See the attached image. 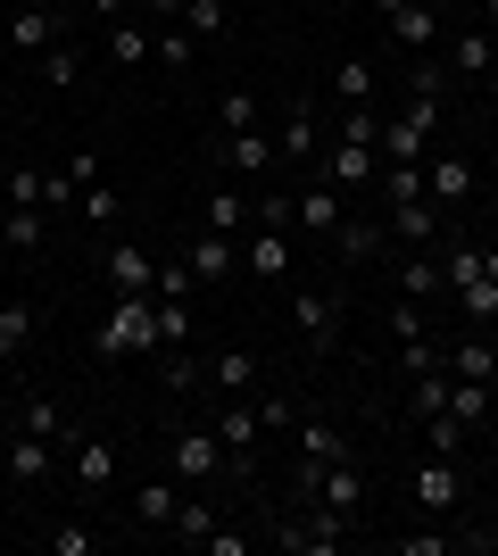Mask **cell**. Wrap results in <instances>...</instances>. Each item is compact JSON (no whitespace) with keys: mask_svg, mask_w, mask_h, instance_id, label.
<instances>
[{"mask_svg":"<svg viewBox=\"0 0 498 556\" xmlns=\"http://www.w3.org/2000/svg\"><path fill=\"white\" fill-rule=\"evenodd\" d=\"M142 349H158V300L133 291V300H117V307H108V325L92 332V357H100V366H117V357H142Z\"/></svg>","mask_w":498,"mask_h":556,"instance_id":"1","label":"cell"},{"mask_svg":"<svg viewBox=\"0 0 498 556\" xmlns=\"http://www.w3.org/2000/svg\"><path fill=\"white\" fill-rule=\"evenodd\" d=\"M299 498H316V507H332V515L357 523V507L374 498V482H366L357 457H332V465H299Z\"/></svg>","mask_w":498,"mask_h":556,"instance_id":"2","label":"cell"},{"mask_svg":"<svg viewBox=\"0 0 498 556\" xmlns=\"http://www.w3.org/2000/svg\"><path fill=\"white\" fill-rule=\"evenodd\" d=\"M341 540H349V515L316 507V498H308V515H283V523H274V548H291V556H332Z\"/></svg>","mask_w":498,"mask_h":556,"instance_id":"3","label":"cell"},{"mask_svg":"<svg viewBox=\"0 0 498 556\" xmlns=\"http://www.w3.org/2000/svg\"><path fill=\"white\" fill-rule=\"evenodd\" d=\"M166 457H175V482L183 490H200V482H216V473H225V441H216L208 424H183V432H175V441H166Z\"/></svg>","mask_w":498,"mask_h":556,"instance_id":"4","label":"cell"},{"mask_svg":"<svg viewBox=\"0 0 498 556\" xmlns=\"http://www.w3.org/2000/svg\"><path fill=\"white\" fill-rule=\"evenodd\" d=\"M341 216H349V191H332V184L291 191V232H299V241H332V232H341Z\"/></svg>","mask_w":498,"mask_h":556,"instance_id":"5","label":"cell"},{"mask_svg":"<svg viewBox=\"0 0 498 556\" xmlns=\"http://www.w3.org/2000/svg\"><path fill=\"white\" fill-rule=\"evenodd\" d=\"M67 482L84 490V498L117 490V448L100 441V432H67Z\"/></svg>","mask_w":498,"mask_h":556,"instance_id":"6","label":"cell"},{"mask_svg":"<svg viewBox=\"0 0 498 556\" xmlns=\"http://www.w3.org/2000/svg\"><path fill=\"white\" fill-rule=\"evenodd\" d=\"M208 432H216V441H225V457H233V465H258V441H266L258 407H241V399H216Z\"/></svg>","mask_w":498,"mask_h":556,"instance_id":"7","label":"cell"},{"mask_svg":"<svg viewBox=\"0 0 498 556\" xmlns=\"http://www.w3.org/2000/svg\"><path fill=\"white\" fill-rule=\"evenodd\" d=\"M407 498H416L424 515H457V507H465V473H457V457H432V465H416Z\"/></svg>","mask_w":498,"mask_h":556,"instance_id":"8","label":"cell"},{"mask_svg":"<svg viewBox=\"0 0 498 556\" xmlns=\"http://www.w3.org/2000/svg\"><path fill=\"white\" fill-rule=\"evenodd\" d=\"M291 325H299V341L324 357V349L341 341V291H291Z\"/></svg>","mask_w":498,"mask_h":556,"instance_id":"9","label":"cell"},{"mask_svg":"<svg viewBox=\"0 0 498 556\" xmlns=\"http://www.w3.org/2000/svg\"><path fill=\"white\" fill-rule=\"evenodd\" d=\"M241 266L258 282H291V225H250L241 232Z\"/></svg>","mask_w":498,"mask_h":556,"instance_id":"10","label":"cell"},{"mask_svg":"<svg viewBox=\"0 0 498 556\" xmlns=\"http://www.w3.org/2000/svg\"><path fill=\"white\" fill-rule=\"evenodd\" d=\"M67 42V17L59 9H42V0H17V17H9V50H25V59H42V50Z\"/></svg>","mask_w":498,"mask_h":556,"instance_id":"11","label":"cell"},{"mask_svg":"<svg viewBox=\"0 0 498 556\" xmlns=\"http://www.w3.org/2000/svg\"><path fill=\"white\" fill-rule=\"evenodd\" d=\"M100 275H108V291H117V300H133V291H150V282H158V257H150L142 241H108Z\"/></svg>","mask_w":498,"mask_h":556,"instance_id":"12","label":"cell"},{"mask_svg":"<svg viewBox=\"0 0 498 556\" xmlns=\"http://www.w3.org/2000/svg\"><path fill=\"white\" fill-rule=\"evenodd\" d=\"M374 175H382L374 141H341V134H332V150H324V184L332 191H366Z\"/></svg>","mask_w":498,"mask_h":556,"instance_id":"13","label":"cell"},{"mask_svg":"<svg viewBox=\"0 0 498 556\" xmlns=\"http://www.w3.org/2000/svg\"><path fill=\"white\" fill-rule=\"evenodd\" d=\"M424 191L449 200V208H465V200H474V159H465V150H432L424 159Z\"/></svg>","mask_w":498,"mask_h":556,"instance_id":"14","label":"cell"},{"mask_svg":"<svg viewBox=\"0 0 498 556\" xmlns=\"http://www.w3.org/2000/svg\"><path fill=\"white\" fill-rule=\"evenodd\" d=\"M183 266H191L200 282H225V275L241 266V241H233V232H208V225H200V232L183 241Z\"/></svg>","mask_w":498,"mask_h":556,"instance_id":"15","label":"cell"},{"mask_svg":"<svg viewBox=\"0 0 498 556\" xmlns=\"http://www.w3.org/2000/svg\"><path fill=\"white\" fill-rule=\"evenodd\" d=\"M216 159L233 166V175H250V184L283 166V159H274V134H266V125H250V134H225V141H216Z\"/></svg>","mask_w":498,"mask_h":556,"instance_id":"16","label":"cell"},{"mask_svg":"<svg viewBox=\"0 0 498 556\" xmlns=\"http://www.w3.org/2000/svg\"><path fill=\"white\" fill-rule=\"evenodd\" d=\"M382 225H391V241H399V250H424L432 232H440V200H391V208H382Z\"/></svg>","mask_w":498,"mask_h":556,"instance_id":"17","label":"cell"},{"mask_svg":"<svg viewBox=\"0 0 498 556\" xmlns=\"http://www.w3.org/2000/svg\"><path fill=\"white\" fill-rule=\"evenodd\" d=\"M291 441H299V465H332V457H357V448H349V432H341L332 416H299V424H291Z\"/></svg>","mask_w":498,"mask_h":556,"instance_id":"18","label":"cell"},{"mask_svg":"<svg viewBox=\"0 0 498 556\" xmlns=\"http://www.w3.org/2000/svg\"><path fill=\"white\" fill-rule=\"evenodd\" d=\"M208 391L216 399H250L258 391V349H216L208 357Z\"/></svg>","mask_w":498,"mask_h":556,"instance_id":"19","label":"cell"},{"mask_svg":"<svg viewBox=\"0 0 498 556\" xmlns=\"http://www.w3.org/2000/svg\"><path fill=\"white\" fill-rule=\"evenodd\" d=\"M391 42L424 59V50L440 42V9H432V0H399V9H391Z\"/></svg>","mask_w":498,"mask_h":556,"instance_id":"20","label":"cell"},{"mask_svg":"<svg viewBox=\"0 0 498 556\" xmlns=\"http://www.w3.org/2000/svg\"><path fill=\"white\" fill-rule=\"evenodd\" d=\"M274 159H283V166H308L316 159V109H308V100H291V116L274 125Z\"/></svg>","mask_w":498,"mask_h":556,"instance_id":"21","label":"cell"},{"mask_svg":"<svg viewBox=\"0 0 498 556\" xmlns=\"http://www.w3.org/2000/svg\"><path fill=\"white\" fill-rule=\"evenodd\" d=\"M449 59H457V75H465V84H482V75L498 67V25H465V34L449 42Z\"/></svg>","mask_w":498,"mask_h":556,"instance_id":"22","label":"cell"},{"mask_svg":"<svg viewBox=\"0 0 498 556\" xmlns=\"http://www.w3.org/2000/svg\"><path fill=\"white\" fill-rule=\"evenodd\" d=\"M175 507H183V482H142L133 490V523H142V532H175Z\"/></svg>","mask_w":498,"mask_h":556,"instance_id":"23","label":"cell"},{"mask_svg":"<svg viewBox=\"0 0 498 556\" xmlns=\"http://www.w3.org/2000/svg\"><path fill=\"white\" fill-rule=\"evenodd\" d=\"M200 225H208V232H233V241H241V225H250V191H233V184L200 191Z\"/></svg>","mask_w":498,"mask_h":556,"instance_id":"24","label":"cell"},{"mask_svg":"<svg viewBox=\"0 0 498 556\" xmlns=\"http://www.w3.org/2000/svg\"><path fill=\"white\" fill-rule=\"evenodd\" d=\"M399 291H407V300H449V275H440V257H424V250H407L399 257Z\"/></svg>","mask_w":498,"mask_h":556,"instance_id":"25","label":"cell"},{"mask_svg":"<svg viewBox=\"0 0 498 556\" xmlns=\"http://www.w3.org/2000/svg\"><path fill=\"white\" fill-rule=\"evenodd\" d=\"M449 416L457 424H490L498 416V382H465V374H449Z\"/></svg>","mask_w":498,"mask_h":556,"instance_id":"26","label":"cell"},{"mask_svg":"<svg viewBox=\"0 0 498 556\" xmlns=\"http://www.w3.org/2000/svg\"><path fill=\"white\" fill-rule=\"evenodd\" d=\"M407 416H416V424H424V416H449V366L407 374Z\"/></svg>","mask_w":498,"mask_h":556,"instance_id":"27","label":"cell"},{"mask_svg":"<svg viewBox=\"0 0 498 556\" xmlns=\"http://www.w3.org/2000/svg\"><path fill=\"white\" fill-rule=\"evenodd\" d=\"M490 257H498V250H482V241H449V257H440V275H449V300L465 291V282L490 275Z\"/></svg>","mask_w":498,"mask_h":556,"instance_id":"28","label":"cell"},{"mask_svg":"<svg viewBox=\"0 0 498 556\" xmlns=\"http://www.w3.org/2000/svg\"><path fill=\"white\" fill-rule=\"evenodd\" d=\"M17 432H34V441H50V448H59V441L75 432V424H67V407H59V399H25V407H17Z\"/></svg>","mask_w":498,"mask_h":556,"instance_id":"29","label":"cell"},{"mask_svg":"<svg viewBox=\"0 0 498 556\" xmlns=\"http://www.w3.org/2000/svg\"><path fill=\"white\" fill-rule=\"evenodd\" d=\"M382 241H391V225H374V216H341V232H332V250L349 257V266H357V257H374Z\"/></svg>","mask_w":498,"mask_h":556,"instance_id":"30","label":"cell"},{"mask_svg":"<svg viewBox=\"0 0 498 556\" xmlns=\"http://www.w3.org/2000/svg\"><path fill=\"white\" fill-rule=\"evenodd\" d=\"M0 473H9V482H42V473H50V441L17 432V441H9V457H0Z\"/></svg>","mask_w":498,"mask_h":556,"instance_id":"31","label":"cell"},{"mask_svg":"<svg viewBox=\"0 0 498 556\" xmlns=\"http://www.w3.org/2000/svg\"><path fill=\"white\" fill-rule=\"evenodd\" d=\"M457 316H465V325H482V332L498 325V257H490V275H482V282H465V291H457Z\"/></svg>","mask_w":498,"mask_h":556,"instance_id":"32","label":"cell"},{"mask_svg":"<svg viewBox=\"0 0 498 556\" xmlns=\"http://www.w3.org/2000/svg\"><path fill=\"white\" fill-rule=\"evenodd\" d=\"M158 382H166V391H183V399L208 382V366L191 357V341H183V349H158Z\"/></svg>","mask_w":498,"mask_h":556,"instance_id":"33","label":"cell"},{"mask_svg":"<svg viewBox=\"0 0 498 556\" xmlns=\"http://www.w3.org/2000/svg\"><path fill=\"white\" fill-rule=\"evenodd\" d=\"M42 232H50V208H9L0 216V250H42Z\"/></svg>","mask_w":498,"mask_h":556,"instance_id":"34","label":"cell"},{"mask_svg":"<svg viewBox=\"0 0 498 556\" xmlns=\"http://www.w3.org/2000/svg\"><path fill=\"white\" fill-rule=\"evenodd\" d=\"M449 374H465V382H498V341H457Z\"/></svg>","mask_w":498,"mask_h":556,"instance_id":"35","label":"cell"},{"mask_svg":"<svg viewBox=\"0 0 498 556\" xmlns=\"http://www.w3.org/2000/svg\"><path fill=\"white\" fill-rule=\"evenodd\" d=\"M332 100H341V109L374 100V59H341V67H332Z\"/></svg>","mask_w":498,"mask_h":556,"instance_id":"36","label":"cell"},{"mask_svg":"<svg viewBox=\"0 0 498 556\" xmlns=\"http://www.w3.org/2000/svg\"><path fill=\"white\" fill-rule=\"evenodd\" d=\"M108 59H117V67H150V59H158V42H150L142 25H108Z\"/></svg>","mask_w":498,"mask_h":556,"instance_id":"37","label":"cell"},{"mask_svg":"<svg viewBox=\"0 0 498 556\" xmlns=\"http://www.w3.org/2000/svg\"><path fill=\"white\" fill-rule=\"evenodd\" d=\"M183 34L191 42H225V0H183Z\"/></svg>","mask_w":498,"mask_h":556,"instance_id":"38","label":"cell"},{"mask_svg":"<svg viewBox=\"0 0 498 556\" xmlns=\"http://www.w3.org/2000/svg\"><path fill=\"white\" fill-rule=\"evenodd\" d=\"M208 532H216V507H208V498H183V507H175V540H183V548H200Z\"/></svg>","mask_w":498,"mask_h":556,"instance_id":"39","label":"cell"},{"mask_svg":"<svg viewBox=\"0 0 498 556\" xmlns=\"http://www.w3.org/2000/svg\"><path fill=\"white\" fill-rule=\"evenodd\" d=\"M465 432H474V424H457V416H424L432 457H465Z\"/></svg>","mask_w":498,"mask_h":556,"instance_id":"40","label":"cell"},{"mask_svg":"<svg viewBox=\"0 0 498 556\" xmlns=\"http://www.w3.org/2000/svg\"><path fill=\"white\" fill-rule=\"evenodd\" d=\"M332 134H341V141H382V109H374V100H357V109H341Z\"/></svg>","mask_w":498,"mask_h":556,"instance_id":"41","label":"cell"},{"mask_svg":"<svg viewBox=\"0 0 498 556\" xmlns=\"http://www.w3.org/2000/svg\"><path fill=\"white\" fill-rule=\"evenodd\" d=\"M250 125H258V100H250V92H225V100H216V134H250Z\"/></svg>","mask_w":498,"mask_h":556,"instance_id":"42","label":"cell"},{"mask_svg":"<svg viewBox=\"0 0 498 556\" xmlns=\"http://www.w3.org/2000/svg\"><path fill=\"white\" fill-rule=\"evenodd\" d=\"M150 42H158V59H166V67H191V59H200V42L183 34V17H166V34H150Z\"/></svg>","mask_w":498,"mask_h":556,"instance_id":"43","label":"cell"},{"mask_svg":"<svg viewBox=\"0 0 498 556\" xmlns=\"http://www.w3.org/2000/svg\"><path fill=\"white\" fill-rule=\"evenodd\" d=\"M25 332H34V307H25V300H9V307H0V357H17V349H25Z\"/></svg>","mask_w":498,"mask_h":556,"instance_id":"44","label":"cell"},{"mask_svg":"<svg viewBox=\"0 0 498 556\" xmlns=\"http://www.w3.org/2000/svg\"><path fill=\"white\" fill-rule=\"evenodd\" d=\"M75 75H84V59H75V42H59V50H42V84H50V92H67Z\"/></svg>","mask_w":498,"mask_h":556,"instance_id":"45","label":"cell"},{"mask_svg":"<svg viewBox=\"0 0 498 556\" xmlns=\"http://www.w3.org/2000/svg\"><path fill=\"white\" fill-rule=\"evenodd\" d=\"M9 208H42V166H9Z\"/></svg>","mask_w":498,"mask_h":556,"instance_id":"46","label":"cell"},{"mask_svg":"<svg viewBox=\"0 0 498 556\" xmlns=\"http://www.w3.org/2000/svg\"><path fill=\"white\" fill-rule=\"evenodd\" d=\"M399 556H449V548H465V532H407V540H391Z\"/></svg>","mask_w":498,"mask_h":556,"instance_id":"47","label":"cell"},{"mask_svg":"<svg viewBox=\"0 0 498 556\" xmlns=\"http://www.w3.org/2000/svg\"><path fill=\"white\" fill-rule=\"evenodd\" d=\"M75 216H84V225H117V191H108V184L75 191Z\"/></svg>","mask_w":498,"mask_h":556,"instance_id":"48","label":"cell"},{"mask_svg":"<svg viewBox=\"0 0 498 556\" xmlns=\"http://www.w3.org/2000/svg\"><path fill=\"white\" fill-rule=\"evenodd\" d=\"M191 291H200V275H191L183 257H175V266H158V282H150V300H191Z\"/></svg>","mask_w":498,"mask_h":556,"instance_id":"49","label":"cell"},{"mask_svg":"<svg viewBox=\"0 0 498 556\" xmlns=\"http://www.w3.org/2000/svg\"><path fill=\"white\" fill-rule=\"evenodd\" d=\"M399 366H407V374H432V366H449V349L424 332V341H399Z\"/></svg>","mask_w":498,"mask_h":556,"instance_id":"50","label":"cell"},{"mask_svg":"<svg viewBox=\"0 0 498 556\" xmlns=\"http://www.w3.org/2000/svg\"><path fill=\"white\" fill-rule=\"evenodd\" d=\"M391 332H399V341H424V300H391Z\"/></svg>","mask_w":498,"mask_h":556,"instance_id":"51","label":"cell"},{"mask_svg":"<svg viewBox=\"0 0 498 556\" xmlns=\"http://www.w3.org/2000/svg\"><path fill=\"white\" fill-rule=\"evenodd\" d=\"M50 556H92V523H50Z\"/></svg>","mask_w":498,"mask_h":556,"instance_id":"52","label":"cell"},{"mask_svg":"<svg viewBox=\"0 0 498 556\" xmlns=\"http://www.w3.org/2000/svg\"><path fill=\"white\" fill-rule=\"evenodd\" d=\"M59 175H67V184H75V191H92V184H100V150H75V159H67V166H59Z\"/></svg>","mask_w":498,"mask_h":556,"instance_id":"53","label":"cell"},{"mask_svg":"<svg viewBox=\"0 0 498 556\" xmlns=\"http://www.w3.org/2000/svg\"><path fill=\"white\" fill-rule=\"evenodd\" d=\"M407 92H416V100H449V75H440V67H416V75H407Z\"/></svg>","mask_w":498,"mask_h":556,"instance_id":"54","label":"cell"},{"mask_svg":"<svg viewBox=\"0 0 498 556\" xmlns=\"http://www.w3.org/2000/svg\"><path fill=\"white\" fill-rule=\"evenodd\" d=\"M258 424H266V432H291V424H299V407H291V399H258Z\"/></svg>","mask_w":498,"mask_h":556,"instance_id":"55","label":"cell"},{"mask_svg":"<svg viewBox=\"0 0 498 556\" xmlns=\"http://www.w3.org/2000/svg\"><path fill=\"white\" fill-rule=\"evenodd\" d=\"M200 548H208V556H250V532H225V523H216V532L200 540Z\"/></svg>","mask_w":498,"mask_h":556,"instance_id":"56","label":"cell"},{"mask_svg":"<svg viewBox=\"0 0 498 556\" xmlns=\"http://www.w3.org/2000/svg\"><path fill=\"white\" fill-rule=\"evenodd\" d=\"M42 208H75V184H67V175H42Z\"/></svg>","mask_w":498,"mask_h":556,"instance_id":"57","label":"cell"},{"mask_svg":"<svg viewBox=\"0 0 498 556\" xmlns=\"http://www.w3.org/2000/svg\"><path fill=\"white\" fill-rule=\"evenodd\" d=\"M133 9H150V17H183V0H133Z\"/></svg>","mask_w":498,"mask_h":556,"instance_id":"58","label":"cell"},{"mask_svg":"<svg viewBox=\"0 0 498 556\" xmlns=\"http://www.w3.org/2000/svg\"><path fill=\"white\" fill-rule=\"evenodd\" d=\"M125 9H133V0H92V17H108V25H117Z\"/></svg>","mask_w":498,"mask_h":556,"instance_id":"59","label":"cell"},{"mask_svg":"<svg viewBox=\"0 0 498 556\" xmlns=\"http://www.w3.org/2000/svg\"><path fill=\"white\" fill-rule=\"evenodd\" d=\"M474 9H482V25H498V0H474Z\"/></svg>","mask_w":498,"mask_h":556,"instance_id":"60","label":"cell"},{"mask_svg":"<svg viewBox=\"0 0 498 556\" xmlns=\"http://www.w3.org/2000/svg\"><path fill=\"white\" fill-rule=\"evenodd\" d=\"M391 9H399V0H382V17H391Z\"/></svg>","mask_w":498,"mask_h":556,"instance_id":"61","label":"cell"},{"mask_svg":"<svg viewBox=\"0 0 498 556\" xmlns=\"http://www.w3.org/2000/svg\"><path fill=\"white\" fill-rule=\"evenodd\" d=\"M0 216H9V191H0Z\"/></svg>","mask_w":498,"mask_h":556,"instance_id":"62","label":"cell"},{"mask_svg":"<svg viewBox=\"0 0 498 556\" xmlns=\"http://www.w3.org/2000/svg\"><path fill=\"white\" fill-rule=\"evenodd\" d=\"M0 307H9V291H0Z\"/></svg>","mask_w":498,"mask_h":556,"instance_id":"63","label":"cell"}]
</instances>
